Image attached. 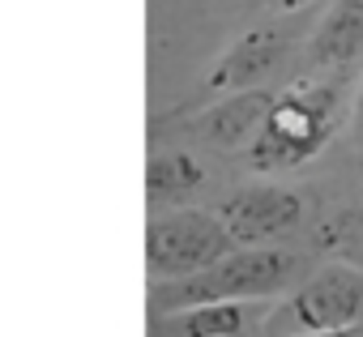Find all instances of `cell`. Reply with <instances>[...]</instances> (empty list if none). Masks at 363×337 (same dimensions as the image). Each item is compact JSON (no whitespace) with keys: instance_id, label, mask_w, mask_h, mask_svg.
I'll list each match as a JSON object with an SVG mask.
<instances>
[{"instance_id":"6da1fadb","label":"cell","mask_w":363,"mask_h":337,"mask_svg":"<svg viewBox=\"0 0 363 337\" xmlns=\"http://www.w3.org/2000/svg\"><path fill=\"white\" fill-rule=\"evenodd\" d=\"M299 256L282 252V248H244V252H227L218 265L189 273V278H167L154 282L150 290V307L158 316H175L201 303H227V299H257V295H274L282 286L295 282L299 273Z\"/></svg>"},{"instance_id":"7a4b0ae2","label":"cell","mask_w":363,"mask_h":337,"mask_svg":"<svg viewBox=\"0 0 363 337\" xmlns=\"http://www.w3.org/2000/svg\"><path fill=\"white\" fill-rule=\"evenodd\" d=\"M333 132V90H291L274 103L269 120L261 124L257 141L248 145V158L257 171H286L320 154V145Z\"/></svg>"},{"instance_id":"3957f363","label":"cell","mask_w":363,"mask_h":337,"mask_svg":"<svg viewBox=\"0 0 363 337\" xmlns=\"http://www.w3.org/2000/svg\"><path fill=\"white\" fill-rule=\"evenodd\" d=\"M231 231L223 218L197 214V210H179V214H162L150 222L145 231V269L154 282L167 278H189L201 273L210 265H218L231 252Z\"/></svg>"},{"instance_id":"277c9868","label":"cell","mask_w":363,"mask_h":337,"mask_svg":"<svg viewBox=\"0 0 363 337\" xmlns=\"http://www.w3.org/2000/svg\"><path fill=\"white\" fill-rule=\"evenodd\" d=\"M218 218L227 222L231 239L235 244H257V239H274L282 231H291L299 218H303V201L299 193L291 188H278V184H252V188H240L223 201Z\"/></svg>"},{"instance_id":"5b68a950","label":"cell","mask_w":363,"mask_h":337,"mask_svg":"<svg viewBox=\"0 0 363 337\" xmlns=\"http://www.w3.org/2000/svg\"><path fill=\"white\" fill-rule=\"evenodd\" d=\"M291 312L303 329L333 333V329L350 324L363 312V278L354 269H325L316 282H308L295 295Z\"/></svg>"},{"instance_id":"8992f818","label":"cell","mask_w":363,"mask_h":337,"mask_svg":"<svg viewBox=\"0 0 363 337\" xmlns=\"http://www.w3.org/2000/svg\"><path fill=\"white\" fill-rule=\"evenodd\" d=\"M274 103H278V98H269V94H261V90H240L235 98L210 107V111L197 120V132H201L210 145H218V149L252 145L257 132H261V124L269 120Z\"/></svg>"},{"instance_id":"52a82bcc","label":"cell","mask_w":363,"mask_h":337,"mask_svg":"<svg viewBox=\"0 0 363 337\" xmlns=\"http://www.w3.org/2000/svg\"><path fill=\"white\" fill-rule=\"evenodd\" d=\"M282 56H286V35H282V30H252V35H244V39L223 56V64L214 69L210 86H214V90H244V86L269 77Z\"/></svg>"},{"instance_id":"ba28073f","label":"cell","mask_w":363,"mask_h":337,"mask_svg":"<svg viewBox=\"0 0 363 337\" xmlns=\"http://www.w3.org/2000/svg\"><path fill=\"white\" fill-rule=\"evenodd\" d=\"M363 52V0H337L312 35V64L346 69Z\"/></svg>"},{"instance_id":"9c48e42d","label":"cell","mask_w":363,"mask_h":337,"mask_svg":"<svg viewBox=\"0 0 363 337\" xmlns=\"http://www.w3.org/2000/svg\"><path fill=\"white\" fill-rule=\"evenodd\" d=\"M197 188H206V166L193 154L171 149V154L150 158V166H145V193H150L154 205H162V201H184Z\"/></svg>"},{"instance_id":"30bf717a","label":"cell","mask_w":363,"mask_h":337,"mask_svg":"<svg viewBox=\"0 0 363 337\" xmlns=\"http://www.w3.org/2000/svg\"><path fill=\"white\" fill-rule=\"evenodd\" d=\"M257 320H261V307H257V303L227 299V303L189 307L184 320H175V333H179V337H235V333H244V329L257 324Z\"/></svg>"},{"instance_id":"8fae6325","label":"cell","mask_w":363,"mask_h":337,"mask_svg":"<svg viewBox=\"0 0 363 337\" xmlns=\"http://www.w3.org/2000/svg\"><path fill=\"white\" fill-rule=\"evenodd\" d=\"M354 128H359V141H363V90H359V103H354Z\"/></svg>"},{"instance_id":"7c38bea8","label":"cell","mask_w":363,"mask_h":337,"mask_svg":"<svg viewBox=\"0 0 363 337\" xmlns=\"http://www.w3.org/2000/svg\"><path fill=\"white\" fill-rule=\"evenodd\" d=\"M282 9H303V5H312V0H278Z\"/></svg>"}]
</instances>
